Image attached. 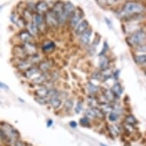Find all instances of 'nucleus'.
Wrapping results in <instances>:
<instances>
[{"instance_id":"obj_1","label":"nucleus","mask_w":146,"mask_h":146,"mask_svg":"<svg viewBox=\"0 0 146 146\" xmlns=\"http://www.w3.org/2000/svg\"><path fill=\"white\" fill-rule=\"evenodd\" d=\"M20 135L14 127L7 122H1V139L9 145L14 146L19 139Z\"/></svg>"},{"instance_id":"obj_2","label":"nucleus","mask_w":146,"mask_h":146,"mask_svg":"<svg viewBox=\"0 0 146 146\" xmlns=\"http://www.w3.org/2000/svg\"><path fill=\"white\" fill-rule=\"evenodd\" d=\"M145 11V5L137 1H127L122 7V12L129 16L143 14Z\"/></svg>"},{"instance_id":"obj_3","label":"nucleus","mask_w":146,"mask_h":146,"mask_svg":"<svg viewBox=\"0 0 146 146\" xmlns=\"http://www.w3.org/2000/svg\"><path fill=\"white\" fill-rule=\"evenodd\" d=\"M126 42L131 47H138L146 41V31L144 30H137L126 38Z\"/></svg>"},{"instance_id":"obj_4","label":"nucleus","mask_w":146,"mask_h":146,"mask_svg":"<svg viewBox=\"0 0 146 146\" xmlns=\"http://www.w3.org/2000/svg\"><path fill=\"white\" fill-rule=\"evenodd\" d=\"M64 3H63L61 1H58L56 2L54 7H53L52 12L57 18L59 24L62 25L67 20L66 17L64 15Z\"/></svg>"},{"instance_id":"obj_5","label":"nucleus","mask_w":146,"mask_h":146,"mask_svg":"<svg viewBox=\"0 0 146 146\" xmlns=\"http://www.w3.org/2000/svg\"><path fill=\"white\" fill-rule=\"evenodd\" d=\"M83 16H84V12L80 9H77L75 10L74 13L72 15L71 19H70V26L72 28H76L80 24Z\"/></svg>"},{"instance_id":"obj_6","label":"nucleus","mask_w":146,"mask_h":146,"mask_svg":"<svg viewBox=\"0 0 146 146\" xmlns=\"http://www.w3.org/2000/svg\"><path fill=\"white\" fill-rule=\"evenodd\" d=\"M45 22L46 25L50 28H56L58 25H60L52 11H50V12H48L46 13Z\"/></svg>"},{"instance_id":"obj_7","label":"nucleus","mask_w":146,"mask_h":146,"mask_svg":"<svg viewBox=\"0 0 146 146\" xmlns=\"http://www.w3.org/2000/svg\"><path fill=\"white\" fill-rule=\"evenodd\" d=\"M31 22H33L34 24L38 28L39 30L42 29L44 25L46 23L45 18H44L42 15L38 14V13H36V14L33 15V18H32Z\"/></svg>"},{"instance_id":"obj_8","label":"nucleus","mask_w":146,"mask_h":146,"mask_svg":"<svg viewBox=\"0 0 146 146\" xmlns=\"http://www.w3.org/2000/svg\"><path fill=\"white\" fill-rule=\"evenodd\" d=\"M75 9L74 5L70 2H67V3H64V15L66 17V19H69V18H71L72 15L74 13Z\"/></svg>"},{"instance_id":"obj_9","label":"nucleus","mask_w":146,"mask_h":146,"mask_svg":"<svg viewBox=\"0 0 146 146\" xmlns=\"http://www.w3.org/2000/svg\"><path fill=\"white\" fill-rule=\"evenodd\" d=\"M35 9L37 13L42 15V13L48 12V4L46 1H44V0L39 1L38 3L35 5Z\"/></svg>"},{"instance_id":"obj_10","label":"nucleus","mask_w":146,"mask_h":146,"mask_svg":"<svg viewBox=\"0 0 146 146\" xmlns=\"http://www.w3.org/2000/svg\"><path fill=\"white\" fill-rule=\"evenodd\" d=\"M89 29V22L86 20H83L82 22H80V24L76 27L75 29V33L77 35L80 36L81 35L85 32V31Z\"/></svg>"},{"instance_id":"obj_11","label":"nucleus","mask_w":146,"mask_h":146,"mask_svg":"<svg viewBox=\"0 0 146 146\" xmlns=\"http://www.w3.org/2000/svg\"><path fill=\"white\" fill-rule=\"evenodd\" d=\"M19 38L22 42L25 44H29L31 43V40H32V35L30 33L29 30H24L20 32Z\"/></svg>"},{"instance_id":"obj_12","label":"nucleus","mask_w":146,"mask_h":146,"mask_svg":"<svg viewBox=\"0 0 146 146\" xmlns=\"http://www.w3.org/2000/svg\"><path fill=\"white\" fill-rule=\"evenodd\" d=\"M92 35V29H88L83 35H80V41L84 45H87L90 43V37Z\"/></svg>"},{"instance_id":"obj_13","label":"nucleus","mask_w":146,"mask_h":146,"mask_svg":"<svg viewBox=\"0 0 146 146\" xmlns=\"http://www.w3.org/2000/svg\"><path fill=\"white\" fill-rule=\"evenodd\" d=\"M41 72V71L40 70V69L38 68V67H31L28 70H26V71L25 72V77L28 78V79H30V78H31L35 75L39 74Z\"/></svg>"},{"instance_id":"obj_14","label":"nucleus","mask_w":146,"mask_h":146,"mask_svg":"<svg viewBox=\"0 0 146 146\" xmlns=\"http://www.w3.org/2000/svg\"><path fill=\"white\" fill-rule=\"evenodd\" d=\"M54 48H55V44L53 41H45V43H44L42 45V50L45 53L52 52L54 50Z\"/></svg>"},{"instance_id":"obj_15","label":"nucleus","mask_w":146,"mask_h":146,"mask_svg":"<svg viewBox=\"0 0 146 146\" xmlns=\"http://www.w3.org/2000/svg\"><path fill=\"white\" fill-rule=\"evenodd\" d=\"M111 90L113 91V93L114 94V95L115 96V97H117L119 98L121 95L122 94V87L121 86V84L119 83H115L114 84V85L113 86L112 89H111Z\"/></svg>"},{"instance_id":"obj_16","label":"nucleus","mask_w":146,"mask_h":146,"mask_svg":"<svg viewBox=\"0 0 146 146\" xmlns=\"http://www.w3.org/2000/svg\"><path fill=\"white\" fill-rule=\"evenodd\" d=\"M99 67L102 70H105L109 67V59L106 56H100V61H99Z\"/></svg>"},{"instance_id":"obj_17","label":"nucleus","mask_w":146,"mask_h":146,"mask_svg":"<svg viewBox=\"0 0 146 146\" xmlns=\"http://www.w3.org/2000/svg\"><path fill=\"white\" fill-rule=\"evenodd\" d=\"M135 62L139 65H143L146 64V54H136L133 57Z\"/></svg>"},{"instance_id":"obj_18","label":"nucleus","mask_w":146,"mask_h":146,"mask_svg":"<svg viewBox=\"0 0 146 146\" xmlns=\"http://www.w3.org/2000/svg\"><path fill=\"white\" fill-rule=\"evenodd\" d=\"M49 104L52 106L54 109H58L61 105V100L58 98V96H54V97H51L49 99Z\"/></svg>"},{"instance_id":"obj_19","label":"nucleus","mask_w":146,"mask_h":146,"mask_svg":"<svg viewBox=\"0 0 146 146\" xmlns=\"http://www.w3.org/2000/svg\"><path fill=\"white\" fill-rule=\"evenodd\" d=\"M48 93H49V89L46 88V87H42L40 90H38L36 91L35 95L36 96L47 98V97H48Z\"/></svg>"},{"instance_id":"obj_20","label":"nucleus","mask_w":146,"mask_h":146,"mask_svg":"<svg viewBox=\"0 0 146 146\" xmlns=\"http://www.w3.org/2000/svg\"><path fill=\"white\" fill-rule=\"evenodd\" d=\"M96 2L100 6L105 8L113 5V3H115V0H96Z\"/></svg>"},{"instance_id":"obj_21","label":"nucleus","mask_w":146,"mask_h":146,"mask_svg":"<svg viewBox=\"0 0 146 146\" xmlns=\"http://www.w3.org/2000/svg\"><path fill=\"white\" fill-rule=\"evenodd\" d=\"M103 96H105V98L106 100L110 101V102L114 101L115 98V96L114 95L113 91L111 90H104V91H103Z\"/></svg>"},{"instance_id":"obj_22","label":"nucleus","mask_w":146,"mask_h":146,"mask_svg":"<svg viewBox=\"0 0 146 146\" xmlns=\"http://www.w3.org/2000/svg\"><path fill=\"white\" fill-rule=\"evenodd\" d=\"M125 122L131 126H134V125L138 124V120L135 119L134 115H129L125 117Z\"/></svg>"},{"instance_id":"obj_23","label":"nucleus","mask_w":146,"mask_h":146,"mask_svg":"<svg viewBox=\"0 0 146 146\" xmlns=\"http://www.w3.org/2000/svg\"><path fill=\"white\" fill-rule=\"evenodd\" d=\"M29 31H30V33L32 35H35L38 32L39 29L38 27L36 26L34 24L33 22H31L29 24Z\"/></svg>"},{"instance_id":"obj_24","label":"nucleus","mask_w":146,"mask_h":146,"mask_svg":"<svg viewBox=\"0 0 146 146\" xmlns=\"http://www.w3.org/2000/svg\"><path fill=\"white\" fill-rule=\"evenodd\" d=\"M46 80V77L44 74H41L35 78H34L33 79V83L35 84H38V85H40V84H42Z\"/></svg>"},{"instance_id":"obj_25","label":"nucleus","mask_w":146,"mask_h":146,"mask_svg":"<svg viewBox=\"0 0 146 146\" xmlns=\"http://www.w3.org/2000/svg\"><path fill=\"white\" fill-rule=\"evenodd\" d=\"M50 64H49V62H48V61H43V62H41V64H40L38 68L40 69L41 71L46 72L50 69Z\"/></svg>"},{"instance_id":"obj_26","label":"nucleus","mask_w":146,"mask_h":146,"mask_svg":"<svg viewBox=\"0 0 146 146\" xmlns=\"http://www.w3.org/2000/svg\"><path fill=\"white\" fill-rule=\"evenodd\" d=\"M98 86H95L94 84H93L92 83H88L87 84V90L90 93V94H95L98 91Z\"/></svg>"},{"instance_id":"obj_27","label":"nucleus","mask_w":146,"mask_h":146,"mask_svg":"<svg viewBox=\"0 0 146 146\" xmlns=\"http://www.w3.org/2000/svg\"><path fill=\"white\" fill-rule=\"evenodd\" d=\"M35 100L41 105H45L47 103H49V100H47V98L44 97H40V96H36L35 98Z\"/></svg>"},{"instance_id":"obj_28","label":"nucleus","mask_w":146,"mask_h":146,"mask_svg":"<svg viewBox=\"0 0 146 146\" xmlns=\"http://www.w3.org/2000/svg\"><path fill=\"white\" fill-rule=\"evenodd\" d=\"M135 51L139 53V54H146V42L136 47Z\"/></svg>"},{"instance_id":"obj_29","label":"nucleus","mask_w":146,"mask_h":146,"mask_svg":"<svg viewBox=\"0 0 146 146\" xmlns=\"http://www.w3.org/2000/svg\"><path fill=\"white\" fill-rule=\"evenodd\" d=\"M80 123L81 125L82 126H84V127H89L90 126V119H88L87 117H83L81 118L80 119Z\"/></svg>"},{"instance_id":"obj_30","label":"nucleus","mask_w":146,"mask_h":146,"mask_svg":"<svg viewBox=\"0 0 146 146\" xmlns=\"http://www.w3.org/2000/svg\"><path fill=\"white\" fill-rule=\"evenodd\" d=\"M119 119V115L115 112H111L109 115V119L110 120L111 122H115L117 121Z\"/></svg>"},{"instance_id":"obj_31","label":"nucleus","mask_w":146,"mask_h":146,"mask_svg":"<svg viewBox=\"0 0 146 146\" xmlns=\"http://www.w3.org/2000/svg\"><path fill=\"white\" fill-rule=\"evenodd\" d=\"M108 50H109V45H108L107 42H106V41H105V42H104V44H103V50H102V51H101V52L99 54V56H103L104 54H105L107 52Z\"/></svg>"},{"instance_id":"obj_32","label":"nucleus","mask_w":146,"mask_h":146,"mask_svg":"<svg viewBox=\"0 0 146 146\" xmlns=\"http://www.w3.org/2000/svg\"><path fill=\"white\" fill-rule=\"evenodd\" d=\"M82 110H83V104H82L80 101H79V102H77L76 108H75V113H77V114H79L81 112Z\"/></svg>"},{"instance_id":"obj_33","label":"nucleus","mask_w":146,"mask_h":146,"mask_svg":"<svg viewBox=\"0 0 146 146\" xmlns=\"http://www.w3.org/2000/svg\"><path fill=\"white\" fill-rule=\"evenodd\" d=\"M73 106H74V104H73V101L71 100H67L65 101V107L68 110H71Z\"/></svg>"},{"instance_id":"obj_34","label":"nucleus","mask_w":146,"mask_h":146,"mask_svg":"<svg viewBox=\"0 0 146 146\" xmlns=\"http://www.w3.org/2000/svg\"><path fill=\"white\" fill-rule=\"evenodd\" d=\"M105 21H106V24H107L108 27H109V28H110V29H112V27H113V25H112V22H111L110 20L108 19L107 18H106Z\"/></svg>"},{"instance_id":"obj_35","label":"nucleus","mask_w":146,"mask_h":146,"mask_svg":"<svg viewBox=\"0 0 146 146\" xmlns=\"http://www.w3.org/2000/svg\"><path fill=\"white\" fill-rule=\"evenodd\" d=\"M70 125L72 127V128H74V129H75V128H77V123L75 121H72V122H70Z\"/></svg>"},{"instance_id":"obj_36","label":"nucleus","mask_w":146,"mask_h":146,"mask_svg":"<svg viewBox=\"0 0 146 146\" xmlns=\"http://www.w3.org/2000/svg\"><path fill=\"white\" fill-rule=\"evenodd\" d=\"M14 146H25V144L23 143L22 141H19H19H17L16 143L15 144Z\"/></svg>"},{"instance_id":"obj_37","label":"nucleus","mask_w":146,"mask_h":146,"mask_svg":"<svg viewBox=\"0 0 146 146\" xmlns=\"http://www.w3.org/2000/svg\"><path fill=\"white\" fill-rule=\"evenodd\" d=\"M1 87L3 89H5V90H9V86H8L6 84H3V83H1Z\"/></svg>"},{"instance_id":"obj_38","label":"nucleus","mask_w":146,"mask_h":146,"mask_svg":"<svg viewBox=\"0 0 146 146\" xmlns=\"http://www.w3.org/2000/svg\"><path fill=\"white\" fill-rule=\"evenodd\" d=\"M53 124V121L51 119H48V122H47V126L50 127Z\"/></svg>"},{"instance_id":"obj_39","label":"nucleus","mask_w":146,"mask_h":146,"mask_svg":"<svg viewBox=\"0 0 146 146\" xmlns=\"http://www.w3.org/2000/svg\"><path fill=\"white\" fill-rule=\"evenodd\" d=\"M100 145L101 146H107L106 145H105V144H103V143H100Z\"/></svg>"},{"instance_id":"obj_40","label":"nucleus","mask_w":146,"mask_h":146,"mask_svg":"<svg viewBox=\"0 0 146 146\" xmlns=\"http://www.w3.org/2000/svg\"><path fill=\"white\" fill-rule=\"evenodd\" d=\"M145 75H146V70H145Z\"/></svg>"}]
</instances>
